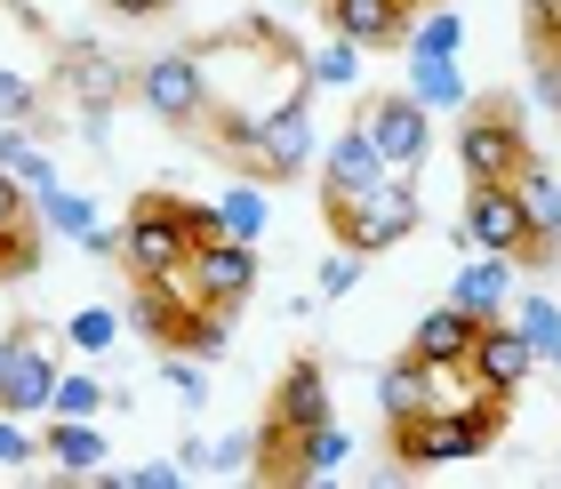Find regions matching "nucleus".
<instances>
[{"label": "nucleus", "instance_id": "f257e3e1", "mask_svg": "<svg viewBox=\"0 0 561 489\" xmlns=\"http://www.w3.org/2000/svg\"><path fill=\"white\" fill-rule=\"evenodd\" d=\"M497 425H505V401H466V409H417L386 433H393L401 474H433V466H457V457H481L497 442Z\"/></svg>", "mask_w": 561, "mask_h": 489}, {"label": "nucleus", "instance_id": "f03ea898", "mask_svg": "<svg viewBox=\"0 0 561 489\" xmlns=\"http://www.w3.org/2000/svg\"><path fill=\"white\" fill-rule=\"evenodd\" d=\"M321 217H329V241L377 257V249H393V241L417 234V193H410V177H386V185H369V193L321 201Z\"/></svg>", "mask_w": 561, "mask_h": 489}, {"label": "nucleus", "instance_id": "7ed1b4c3", "mask_svg": "<svg viewBox=\"0 0 561 489\" xmlns=\"http://www.w3.org/2000/svg\"><path fill=\"white\" fill-rule=\"evenodd\" d=\"M522 161H529V145H522L514 96H481V105L457 121V169H466V185H514Z\"/></svg>", "mask_w": 561, "mask_h": 489}, {"label": "nucleus", "instance_id": "20e7f679", "mask_svg": "<svg viewBox=\"0 0 561 489\" xmlns=\"http://www.w3.org/2000/svg\"><path fill=\"white\" fill-rule=\"evenodd\" d=\"M193 257V234H185V201L176 193H145L129 225H121V265H129V281L145 273H185Z\"/></svg>", "mask_w": 561, "mask_h": 489}, {"label": "nucleus", "instance_id": "39448f33", "mask_svg": "<svg viewBox=\"0 0 561 489\" xmlns=\"http://www.w3.org/2000/svg\"><path fill=\"white\" fill-rule=\"evenodd\" d=\"M137 105L169 128H201L209 113V65H201V48H161V57L137 65Z\"/></svg>", "mask_w": 561, "mask_h": 489}, {"label": "nucleus", "instance_id": "423d86ee", "mask_svg": "<svg viewBox=\"0 0 561 489\" xmlns=\"http://www.w3.org/2000/svg\"><path fill=\"white\" fill-rule=\"evenodd\" d=\"M57 353H48V329L16 321L0 329V409H16V418H41V409H57Z\"/></svg>", "mask_w": 561, "mask_h": 489}, {"label": "nucleus", "instance_id": "0eeeda50", "mask_svg": "<svg viewBox=\"0 0 561 489\" xmlns=\"http://www.w3.org/2000/svg\"><path fill=\"white\" fill-rule=\"evenodd\" d=\"M321 161V137H313V96H289V105H273L257 145L241 152V177H265V185H280V177L313 169Z\"/></svg>", "mask_w": 561, "mask_h": 489}, {"label": "nucleus", "instance_id": "6e6552de", "mask_svg": "<svg viewBox=\"0 0 561 489\" xmlns=\"http://www.w3.org/2000/svg\"><path fill=\"white\" fill-rule=\"evenodd\" d=\"M185 281H193L201 305H225V314H241V305L257 297V241H233V234L201 241V249L185 257Z\"/></svg>", "mask_w": 561, "mask_h": 489}, {"label": "nucleus", "instance_id": "1a4fd4ad", "mask_svg": "<svg viewBox=\"0 0 561 489\" xmlns=\"http://www.w3.org/2000/svg\"><path fill=\"white\" fill-rule=\"evenodd\" d=\"M321 418H337V409H329V369L313 362V353H297L289 362V377L273 385V409H265V457L273 450H289L305 425H321Z\"/></svg>", "mask_w": 561, "mask_h": 489}, {"label": "nucleus", "instance_id": "9d476101", "mask_svg": "<svg viewBox=\"0 0 561 489\" xmlns=\"http://www.w3.org/2000/svg\"><path fill=\"white\" fill-rule=\"evenodd\" d=\"M457 241H466V249H505V257H522V249H529V209H522V193H514V185H466Z\"/></svg>", "mask_w": 561, "mask_h": 489}, {"label": "nucleus", "instance_id": "9b49d317", "mask_svg": "<svg viewBox=\"0 0 561 489\" xmlns=\"http://www.w3.org/2000/svg\"><path fill=\"white\" fill-rule=\"evenodd\" d=\"M466 362H473V377L490 385L497 401H514L522 385L538 377V345L522 338V321H505V314H497V321H481V338H473V353H466Z\"/></svg>", "mask_w": 561, "mask_h": 489}, {"label": "nucleus", "instance_id": "f8f14e48", "mask_svg": "<svg viewBox=\"0 0 561 489\" xmlns=\"http://www.w3.org/2000/svg\"><path fill=\"white\" fill-rule=\"evenodd\" d=\"M41 193L24 185L16 169H0V281H24L41 265Z\"/></svg>", "mask_w": 561, "mask_h": 489}, {"label": "nucleus", "instance_id": "ddd939ff", "mask_svg": "<svg viewBox=\"0 0 561 489\" xmlns=\"http://www.w3.org/2000/svg\"><path fill=\"white\" fill-rule=\"evenodd\" d=\"M362 128L377 137V152L410 177L425 161V145H433V113L417 105V96H362Z\"/></svg>", "mask_w": 561, "mask_h": 489}, {"label": "nucleus", "instance_id": "4468645a", "mask_svg": "<svg viewBox=\"0 0 561 489\" xmlns=\"http://www.w3.org/2000/svg\"><path fill=\"white\" fill-rule=\"evenodd\" d=\"M386 177H401L386 152H377V137L362 121L353 128H337L329 137V152H321V201H345V193H369V185H386Z\"/></svg>", "mask_w": 561, "mask_h": 489}, {"label": "nucleus", "instance_id": "2eb2a0df", "mask_svg": "<svg viewBox=\"0 0 561 489\" xmlns=\"http://www.w3.org/2000/svg\"><path fill=\"white\" fill-rule=\"evenodd\" d=\"M514 289H522V281H514V257H505V249H473L466 257V265H457V305H466V314L473 321H497V314H514Z\"/></svg>", "mask_w": 561, "mask_h": 489}, {"label": "nucleus", "instance_id": "dca6fc26", "mask_svg": "<svg viewBox=\"0 0 561 489\" xmlns=\"http://www.w3.org/2000/svg\"><path fill=\"white\" fill-rule=\"evenodd\" d=\"M345 457H353V433L337 418H321V425H305L289 450H273L265 474H280V481H321V474H337Z\"/></svg>", "mask_w": 561, "mask_h": 489}, {"label": "nucleus", "instance_id": "f3484780", "mask_svg": "<svg viewBox=\"0 0 561 489\" xmlns=\"http://www.w3.org/2000/svg\"><path fill=\"white\" fill-rule=\"evenodd\" d=\"M329 9V33H345V41H362V48H401L410 41V0H321Z\"/></svg>", "mask_w": 561, "mask_h": 489}, {"label": "nucleus", "instance_id": "a211bd4d", "mask_svg": "<svg viewBox=\"0 0 561 489\" xmlns=\"http://www.w3.org/2000/svg\"><path fill=\"white\" fill-rule=\"evenodd\" d=\"M473 338H481V321H473L457 297H442V305H425V314H417V329H410V353H417V362H466V353H473Z\"/></svg>", "mask_w": 561, "mask_h": 489}, {"label": "nucleus", "instance_id": "6ab92c4d", "mask_svg": "<svg viewBox=\"0 0 561 489\" xmlns=\"http://www.w3.org/2000/svg\"><path fill=\"white\" fill-rule=\"evenodd\" d=\"M514 193H522V209H529V265H546V257H561V185L538 169V161H522L514 177Z\"/></svg>", "mask_w": 561, "mask_h": 489}, {"label": "nucleus", "instance_id": "aec40b11", "mask_svg": "<svg viewBox=\"0 0 561 489\" xmlns=\"http://www.w3.org/2000/svg\"><path fill=\"white\" fill-rule=\"evenodd\" d=\"M425 401H433V369L417 362V353H401V362H386V369H377V409H386V425L417 418Z\"/></svg>", "mask_w": 561, "mask_h": 489}, {"label": "nucleus", "instance_id": "412c9836", "mask_svg": "<svg viewBox=\"0 0 561 489\" xmlns=\"http://www.w3.org/2000/svg\"><path fill=\"white\" fill-rule=\"evenodd\" d=\"M41 450L57 457L65 474H105V433H96V418H57L41 433Z\"/></svg>", "mask_w": 561, "mask_h": 489}, {"label": "nucleus", "instance_id": "4be33fe9", "mask_svg": "<svg viewBox=\"0 0 561 489\" xmlns=\"http://www.w3.org/2000/svg\"><path fill=\"white\" fill-rule=\"evenodd\" d=\"M410 96L425 113H457V105H473L466 96V72H457V57H410Z\"/></svg>", "mask_w": 561, "mask_h": 489}, {"label": "nucleus", "instance_id": "5701e85b", "mask_svg": "<svg viewBox=\"0 0 561 489\" xmlns=\"http://www.w3.org/2000/svg\"><path fill=\"white\" fill-rule=\"evenodd\" d=\"M217 217L233 241H265V177H241V185L217 193Z\"/></svg>", "mask_w": 561, "mask_h": 489}, {"label": "nucleus", "instance_id": "b1692460", "mask_svg": "<svg viewBox=\"0 0 561 489\" xmlns=\"http://www.w3.org/2000/svg\"><path fill=\"white\" fill-rule=\"evenodd\" d=\"M401 57H466V16H457V9L417 16L410 41H401Z\"/></svg>", "mask_w": 561, "mask_h": 489}, {"label": "nucleus", "instance_id": "393cba45", "mask_svg": "<svg viewBox=\"0 0 561 489\" xmlns=\"http://www.w3.org/2000/svg\"><path fill=\"white\" fill-rule=\"evenodd\" d=\"M305 72H313V89H353L362 81V41L329 33L321 48H305Z\"/></svg>", "mask_w": 561, "mask_h": 489}, {"label": "nucleus", "instance_id": "a878e982", "mask_svg": "<svg viewBox=\"0 0 561 489\" xmlns=\"http://www.w3.org/2000/svg\"><path fill=\"white\" fill-rule=\"evenodd\" d=\"M41 225H48V234H65V241H81L89 225H96V201L72 193V185H48L41 193Z\"/></svg>", "mask_w": 561, "mask_h": 489}, {"label": "nucleus", "instance_id": "bb28decb", "mask_svg": "<svg viewBox=\"0 0 561 489\" xmlns=\"http://www.w3.org/2000/svg\"><path fill=\"white\" fill-rule=\"evenodd\" d=\"M65 345L72 353H113L121 345V314H113V305H81V314L65 321Z\"/></svg>", "mask_w": 561, "mask_h": 489}, {"label": "nucleus", "instance_id": "cd10ccee", "mask_svg": "<svg viewBox=\"0 0 561 489\" xmlns=\"http://www.w3.org/2000/svg\"><path fill=\"white\" fill-rule=\"evenodd\" d=\"M514 321H522V338L538 345V362H553V353H561V305H553V297L529 289V297L514 305Z\"/></svg>", "mask_w": 561, "mask_h": 489}, {"label": "nucleus", "instance_id": "c85d7f7f", "mask_svg": "<svg viewBox=\"0 0 561 489\" xmlns=\"http://www.w3.org/2000/svg\"><path fill=\"white\" fill-rule=\"evenodd\" d=\"M96 409H113V385H96L89 369H65L57 377V418H96Z\"/></svg>", "mask_w": 561, "mask_h": 489}, {"label": "nucleus", "instance_id": "c756f323", "mask_svg": "<svg viewBox=\"0 0 561 489\" xmlns=\"http://www.w3.org/2000/svg\"><path fill=\"white\" fill-rule=\"evenodd\" d=\"M161 377H169V394L185 401V409H209V369H193V353H169Z\"/></svg>", "mask_w": 561, "mask_h": 489}, {"label": "nucleus", "instance_id": "7c9ffc66", "mask_svg": "<svg viewBox=\"0 0 561 489\" xmlns=\"http://www.w3.org/2000/svg\"><path fill=\"white\" fill-rule=\"evenodd\" d=\"M33 457H41V433L16 409H0V466H33Z\"/></svg>", "mask_w": 561, "mask_h": 489}, {"label": "nucleus", "instance_id": "2f4dec72", "mask_svg": "<svg viewBox=\"0 0 561 489\" xmlns=\"http://www.w3.org/2000/svg\"><path fill=\"white\" fill-rule=\"evenodd\" d=\"M362 265H369V257L337 241V249H329V257H321V297H345V289H353V281H362Z\"/></svg>", "mask_w": 561, "mask_h": 489}, {"label": "nucleus", "instance_id": "473e14b6", "mask_svg": "<svg viewBox=\"0 0 561 489\" xmlns=\"http://www.w3.org/2000/svg\"><path fill=\"white\" fill-rule=\"evenodd\" d=\"M529 89H538V105L561 113V41H538V65H529Z\"/></svg>", "mask_w": 561, "mask_h": 489}, {"label": "nucleus", "instance_id": "72a5a7b5", "mask_svg": "<svg viewBox=\"0 0 561 489\" xmlns=\"http://www.w3.org/2000/svg\"><path fill=\"white\" fill-rule=\"evenodd\" d=\"M0 121H41V89L24 72H0Z\"/></svg>", "mask_w": 561, "mask_h": 489}, {"label": "nucleus", "instance_id": "f704fd0d", "mask_svg": "<svg viewBox=\"0 0 561 489\" xmlns=\"http://www.w3.org/2000/svg\"><path fill=\"white\" fill-rule=\"evenodd\" d=\"M209 466H217V474L257 466V433H217V442H209Z\"/></svg>", "mask_w": 561, "mask_h": 489}, {"label": "nucleus", "instance_id": "c9c22d12", "mask_svg": "<svg viewBox=\"0 0 561 489\" xmlns=\"http://www.w3.org/2000/svg\"><path fill=\"white\" fill-rule=\"evenodd\" d=\"M9 169H16L24 185H33V193H48V185H65V177H57V161H48V145H24V152H16Z\"/></svg>", "mask_w": 561, "mask_h": 489}, {"label": "nucleus", "instance_id": "e433bc0d", "mask_svg": "<svg viewBox=\"0 0 561 489\" xmlns=\"http://www.w3.org/2000/svg\"><path fill=\"white\" fill-rule=\"evenodd\" d=\"M522 16H529L538 41H561V0H522Z\"/></svg>", "mask_w": 561, "mask_h": 489}, {"label": "nucleus", "instance_id": "4c0bfd02", "mask_svg": "<svg viewBox=\"0 0 561 489\" xmlns=\"http://www.w3.org/2000/svg\"><path fill=\"white\" fill-rule=\"evenodd\" d=\"M185 481V457H152V466H137V489H176Z\"/></svg>", "mask_w": 561, "mask_h": 489}, {"label": "nucleus", "instance_id": "58836bf2", "mask_svg": "<svg viewBox=\"0 0 561 489\" xmlns=\"http://www.w3.org/2000/svg\"><path fill=\"white\" fill-rule=\"evenodd\" d=\"M72 249H89V257H121V225H105V217H96V225H89V234L72 241Z\"/></svg>", "mask_w": 561, "mask_h": 489}, {"label": "nucleus", "instance_id": "ea45409f", "mask_svg": "<svg viewBox=\"0 0 561 489\" xmlns=\"http://www.w3.org/2000/svg\"><path fill=\"white\" fill-rule=\"evenodd\" d=\"M105 9H113V16H137V24H145V16H169V0H105Z\"/></svg>", "mask_w": 561, "mask_h": 489}, {"label": "nucleus", "instance_id": "a19ab883", "mask_svg": "<svg viewBox=\"0 0 561 489\" xmlns=\"http://www.w3.org/2000/svg\"><path fill=\"white\" fill-rule=\"evenodd\" d=\"M410 9H417V0H410Z\"/></svg>", "mask_w": 561, "mask_h": 489}]
</instances>
